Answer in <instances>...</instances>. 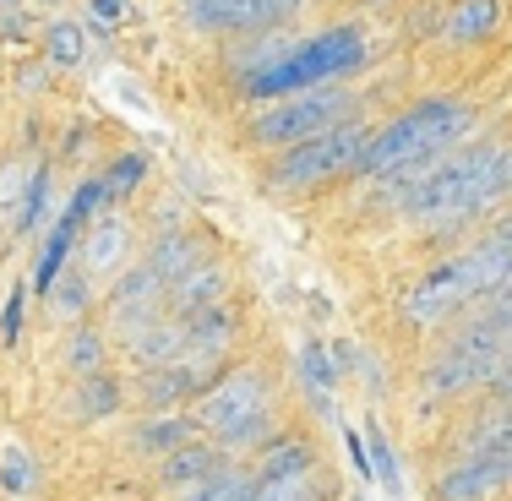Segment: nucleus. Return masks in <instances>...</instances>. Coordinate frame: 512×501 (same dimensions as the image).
I'll list each match as a JSON object with an SVG mask.
<instances>
[{"instance_id": "1", "label": "nucleus", "mask_w": 512, "mask_h": 501, "mask_svg": "<svg viewBox=\"0 0 512 501\" xmlns=\"http://www.w3.org/2000/svg\"><path fill=\"white\" fill-rule=\"evenodd\" d=\"M376 180H382V202L404 213L409 224L431 229V235H458L512 197V142L447 148L420 164L387 169Z\"/></svg>"}, {"instance_id": "2", "label": "nucleus", "mask_w": 512, "mask_h": 501, "mask_svg": "<svg viewBox=\"0 0 512 501\" xmlns=\"http://www.w3.org/2000/svg\"><path fill=\"white\" fill-rule=\"evenodd\" d=\"M507 273H512V218H502L491 235H480L474 246H463L458 256L436 262L425 278H414L398 311H404L409 327L431 333V327L458 322V316L469 311V305H480L485 295H496Z\"/></svg>"}, {"instance_id": "3", "label": "nucleus", "mask_w": 512, "mask_h": 501, "mask_svg": "<svg viewBox=\"0 0 512 501\" xmlns=\"http://www.w3.org/2000/svg\"><path fill=\"white\" fill-rule=\"evenodd\" d=\"M474 131V109L463 99H425L404 109L398 120H387L382 131H371L360 148V175H387V169L420 164V158H436L447 148H458Z\"/></svg>"}, {"instance_id": "4", "label": "nucleus", "mask_w": 512, "mask_h": 501, "mask_svg": "<svg viewBox=\"0 0 512 501\" xmlns=\"http://www.w3.org/2000/svg\"><path fill=\"white\" fill-rule=\"evenodd\" d=\"M365 137H371V126H365L360 115L338 120V126H327V131H316V137H306V142H295V148L278 153V164L267 169V186H273V191L327 186L333 175H344V169L360 164Z\"/></svg>"}, {"instance_id": "5", "label": "nucleus", "mask_w": 512, "mask_h": 501, "mask_svg": "<svg viewBox=\"0 0 512 501\" xmlns=\"http://www.w3.org/2000/svg\"><path fill=\"white\" fill-rule=\"evenodd\" d=\"M191 420L218 447L256 442V425L267 420V376L262 371H229L191 403Z\"/></svg>"}, {"instance_id": "6", "label": "nucleus", "mask_w": 512, "mask_h": 501, "mask_svg": "<svg viewBox=\"0 0 512 501\" xmlns=\"http://www.w3.org/2000/svg\"><path fill=\"white\" fill-rule=\"evenodd\" d=\"M355 93L349 88H300L295 99L273 104L267 115L251 120V142H262V148H295V142L316 137V131L338 126V120L355 115Z\"/></svg>"}, {"instance_id": "7", "label": "nucleus", "mask_w": 512, "mask_h": 501, "mask_svg": "<svg viewBox=\"0 0 512 501\" xmlns=\"http://www.w3.org/2000/svg\"><path fill=\"white\" fill-rule=\"evenodd\" d=\"M512 496V452H453L431 480V501H507Z\"/></svg>"}, {"instance_id": "8", "label": "nucleus", "mask_w": 512, "mask_h": 501, "mask_svg": "<svg viewBox=\"0 0 512 501\" xmlns=\"http://www.w3.org/2000/svg\"><path fill=\"white\" fill-rule=\"evenodd\" d=\"M306 0H186L191 28L202 33H273Z\"/></svg>"}, {"instance_id": "9", "label": "nucleus", "mask_w": 512, "mask_h": 501, "mask_svg": "<svg viewBox=\"0 0 512 501\" xmlns=\"http://www.w3.org/2000/svg\"><path fill=\"white\" fill-rule=\"evenodd\" d=\"M131 246H137V229H131L126 213H104L99 224L82 240V273L88 278H115L120 267L131 262Z\"/></svg>"}, {"instance_id": "10", "label": "nucleus", "mask_w": 512, "mask_h": 501, "mask_svg": "<svg viewBox=\"0 0 512 501\" xmlns=\"http://www.w3.org/2000/svg\"><path fill=\"white\" fill-rule=\"evenodd\" d=\"M224 295H229L224 262H213V256H197V262H191L186 273H180L175 284L164 289V305H175V316H191V311H202V305H218Z\"/></svg>"}, {"instance_id": "11", "label": "nucleus", "mask_w": 512, "mask_h": 501, "mask_svg": "<svg viewBox=\"0 0 512 501\" xmlns=\"http://www.w3.org/2000/svg\"><path fill=\"white\" fill-rule=\"evenodd\" d=\"M458 452H512V398H496L491 409L469 414L458 425Z\"/></svg>"}, {"instance_id": "12", "label": "nucleus", "mask_w": 512, "mask_h": 501, "mask_svg": "<svg viewBox=\"0 0 512 501\" xmlns=\"http://www.w3.org/2000/svg\"><path fill=\"white\" fill-rule=\"evenodd\" d=\"M218 463H224V452H218V442H180L175 452H164V485L169 491H186V485H197L202 474H213Z\"/></svg>"}, {"instance_id": "13", "label": "nucleus", "mask_w": 512, "mask_h": 501, "mask_svg": "<svg viewBox=\"0 0 512 501\" xmlns=\"http://www.w3.org/2000/svg\"><path fill=\"white\" fill-rule=\"evenodd\" d=\"M502 22H507V6H502V0H458L442 33H447L453 44H474V39H491Z\"/></svg>"}, {"instance_id": "14", "label": "nucleus", "mask_w": 512, "mask_h": 501, "mask_svg": "<svg viewBox=\"0 0 512 501\" xmlns=\"http://www.w3.org/2000/svg\"><path fill=\"white\" fill-rule=\"evenodd\" d=\"M44 60H50L55 71H82L88 66V28H82L77 17H55L50 28H44Z\"/></svg>"}, {"instance_id": "15", "label": "nucleus", "mask_w": 512, "mask_h": 501, "mask_svg": "<svg viewBox=\"0 0 512 501\" xmlns=\"http://www.w3.org/2000/svg\"><path fill=\"white\" fill-rule=\"evenodd\" d=\"M251 485H256V474H240L235 463H218L213 474H202L197 485H186V501H251Z\"/></svg>"}, {"instance_id": "16", "label": "nucleus", "mask_w": 512, "mask_h": 501, "mask_svg": "<svg viewBox=\"0 0 512 501\" xmlns=\"http://www.w3.org/2000/svg\"><path fill=\"white\" fill-rule=\"evenodd\" d=\"M197 256H202V240H197V235H158V240H153V251L142 256V262H148L153 273L164 278V284H175V278L186 273V267L197 262Z\"/></svg>"}, {"instance_id": "17", "label": "nucleus", "mask_w": 512, "mask_h": 501, "mask_svg": "<svg viewBox=\"0 0 512 501\" xmlns=\"http://www.w3.org/2000/svg\"><path fill=\"white\" fill-rule=\"evenodd\" d=\"M191 436H202L191 414H153V420L137 431V447L153 452V458H164V452H175L180 442H191Z\"/></svg>"}, {"instance_id": "18", "label": "nucleus", "mask_w": 512, "mask_h": 501, "mask_svg": "<svg viewBox=\"0 0 512 501\" xmlns=\"http://www.w3.org/2000/svg\"><path fill=\"white\" fill-rule=\"evenodd\" d=\"M88 305H93V289H88V273H82V262H77L60 284H50V311L60 316V322H77Z\"/></svg>"}, {"instance_id": "19", "label": "nucleus", "mask_w": 512, "mask_h": 501, "mask_svg": "<svg viewBox=\"0 0 512 501\" xmlns=\"http://www.w3.org/2000/svg\"><path fill=\"white\" fill-rule=\"evenodd\" d=\"M66 360H71V371H77V376L104 371V360H109V333H99V327H77V333H71V344H66Z\"/></svg>"}, {"instance_id": "20", "label": "nucleus", "mask_w": 512, "mask_h": 501, "mask_svg": "<svg viewBox=\"0 0 512 501\" xmlns=\"http://www.w3.org/2000/svg\"><path fill=\"white\" fill-rule=\"evenodd\" d=\"M50 213H55V175H50V169H33L28 197H22V218H17V229H22V235H33V229H39Z\"/></svg>"}, {"instance_id": "21", "label": "nucleus", "mask_w": 512, "mask_h": 501, "mask_svg": "<svg viewBox=\"0 0 512 501\" xmlns=\"http://www.w3.org/2000/svg\"><path fill=\"white\" fill-rule=\"evenodd\" d=\"M115 403H120V387L109 382L104 371L82 376V393H77V409H82V420H104V414H115Z\"/></svg>"}, {"instance_id": "22", "label": "nucleus", "mask_w": 512, "mask_h": 501, "mask_svg": "<svg viewBox=\"0 0 512 501\" xmlns=\"http://www.w3.org/2000/svg\"><path fill=\"white\" fill-rule=\"evenodd\" d=\"M28 180H33L28 164H0V218H11L22 207V197H28Z\"/></svg>"}, {"instance_id": "23", "label": "nucleus", "mask_w": 512, "mask_h": 501, "mask_svg": "<svg viewBox=\"0 0 512 501\" xmlns=\"http://www.w3.org/2000/svg\"><path fill=\"white\" fill-rule=\"evenodd\" d=\"M142 169H148V164H142V153L120 158V164H115V175L104 180V191H109V197H126V191H131V186H137V180H142Z\"/></svg>"}, {"instance_id": "24", "label": "nucleus", "mask_w": 512, "mask_h": 501, "mask_svg": "<svg viewBox=\"0 0 512 501\" xmlns=\"http://www.w3.org/2000/svg\"><path fill=\"white\" fill-rule=\"evenodd\" d=\"M126 0H88V22H93V28H104V33H115L120 28V22H126Z\"/></svg>"}, {"instance_id": "25", "label": "nucleus", "mask_w": 512, "mask_h": 501, "mask_svg": "<svg viewBox=\"0 0 512 501\" xmlns=\"http://www.w3.org/2000/svg\"><path fill=\"white\" fill-rule=\"evenodd\" d=\"M376 474H382V485H387V496H404V485H398V463H393V452H387V442L376 436Z\"/></svg>"}, {"instance_id": "26", "label": "nucleus", "mask_w": 512, "mask_h": 501, "mask_svg": "<svg viewBox=\"0 0 512 501\" xmlns=\"http://www.w3.org/2000/svg\"><path fill=\"white\" fill-rule=\"evenodd\" d=\"M480 305H485V311H496V316H512V273L502 278V289H496V295H485Z\"/></svg>"}, {"instance_id": "27", "label": "nucleus", "mask_w": 512, "mask_h": 501, "mask_svg": "<svg viewBox=\"0 0 512 501\" xmlns=\"http://www.w3.org/2000/svg\"><path fill=\"white\" fill-rule=\"evenodd\" d=\"M485 393H491V398H512V354L502 360V371L491 376V387H485Z\"/></svg>"}, {"instance_id": "28", "label": "nucleus", "mask_w": 512, "mask_h": 501, "mask_svg": "<svg viewBox=\"0 0 512 501\" xmlns=\"http://www.w3.org/2000/svg\"><path fill=\"white\" fill-rule=\"evenodd\" d=\"M22 333V295H11V305H6V344Z\"/></svg>"}]
</instances>
